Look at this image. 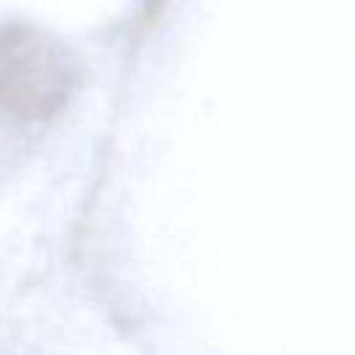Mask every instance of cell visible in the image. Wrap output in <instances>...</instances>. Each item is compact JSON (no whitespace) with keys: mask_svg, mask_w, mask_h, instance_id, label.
Returning a JSON list of instances; mask_svg holds the SVG:
<instances>
[{"mask_svg":"<svg viewBox=\"0 0 355 355\" xmlns=\"http://www.w3.org/2000/svg\"><path fill=\"white\" fill-rule=\"evenodd\" d=\"M67 53L31 25L0 28V105L19 116L58 111L72 89Z\"/></svg>","mask_w":355,"mask_h":355,"instance_id":"obj_1","label":"cell"}]
</instances>
